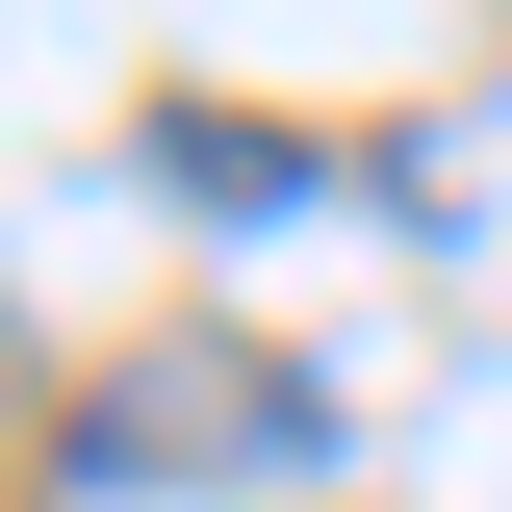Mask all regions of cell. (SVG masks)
<instances>
[{
	"instance_id": "obj_1",
	"label": "cell",
	"mask_w": 512,
	"mask_h": 512,
	"mask_svg": "<svg viewBox=\"0 0 512 512\" xmlns=\"http://www.w3.org/2000/svg\"><path fill=\"white\" fill-rule=\"evenodd\" d=\"M333 384L256 359V333H180V359H128L103 410H77V487H231V461H308Z\"/></svg>"
},
{
	"instance_id": "obj_2",
	"label": "cell",
	"mask_w": 512,
	"mask_h": 512,
	"mask_svg": "<svg viewBox=\"0 0 512 512\" xmlns=\"http://www.w3.org/2000/svg\"><path fill=\"white\" fill-rule=\"evenodd\" d=\"M154 180H205V205H308L333 154H308V128H256V103H154Z\"/></svg>"
}]
</instances>
